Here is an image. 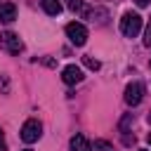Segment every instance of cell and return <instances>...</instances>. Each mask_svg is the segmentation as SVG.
<instances>
[{
    "label": "cell",
    "mask_w": 151,
    "mask_h": 151,
    "mask_svg": "<svg viewBox=\"0 0 151 151\" xmlns=\"http://www.w3.org/2000/svg\"><path fill=\"white\" fill-rule=\"evenodd\" d=\"M17 19V7H14V2H2L0 5V21L2 24H9V21H14Z\"/></svg>",
    "instance_id": "7"
},
{
    "label": "cell",
    "mask_w": 151,
    "mask_h": 151,
    "mask_svg": "<svg viewBox=\"0 0 151 151\" xmlns=\"http://www.w3.org/2000/svg\"><path fill=\"white\" fill-rule=\"evenodd\" d=\"M61 80H64L66 85H76V83H80V80H83V71H80V66L68 64V66L61 71Z\"/></svg>",
    "instance_id": "6"
},
{
    "label": "cell",
    "mask_w": 151,
    "mask_h": 151,
    "mask_svg": "<svg viewBox=\"0 0 151 151\" xmlns=\"http://www.w3.org/2000/svg\"><path fill=\"white\" fill-rule=\"evenodd\" d=\"M66 7L71 12H83V0H66Z\"/></svg>",
    "instance_id": "12"
},
{
    "label": "cell",
    "mask_w": 151,
    "mask_h": 151,
    "mask_svg": "<svg viewBox=\"0 0 151 151\" xmlns=\"http://www.w3.org/2000/svg\"><path fill=\"white\" fill-rule=\"evenodd\" d=\"M71 151H92V144L83 137V134H76L71 139Z\"/></svg>",
    "instance_id": "9"
},
{
    "label": "cell",
    "mask_w": 151,
    "mask_h": 151,
    "mask_svg": "<svg viewBox=\"0 0 151 151\" xmlns=\"http://www.w3.org/2000/svg\"><path fill=\"white\" fill-rule=\"evenodd\" d=\"M120 31L125 38H137L142 31V17L137 12H125L120 19Z\"/></svg>",
    "instance_id": "1"
},
{
    "label": "cell",
    "mask_w": 151,
    "mask_h": 151,
    "mask_svg": "<svg viewBox=\"0 0 151 151\" xmlns=\"http://www.w3.org/2000/svg\"><path fill=\"white\" fill-rule=\"evenodd\" d=\"M85 17H87L92 24H106V19H109V12H106L104 7H94V9L85 12Z\"/></svg>",
    "instance_id": "8"
},
{
    "label": "cell",
    "mask_w": 151,
    "mask_h": 151,
    "mask_svg": "<svg viewBox=\"0 0 151 151\" xmlns=\"http://www.w3.org/2000/svg\"><path fill=\"white\" fill-rule=\"evenodd\" d=\"M24 151H31V149H24Z\"/></svg>",
    "instance_id": "20"
},
{
    "label": "cell",
    "mask_w": 151,
    "mask_h": 151,
    "mask_svg": "<svg viewBox=\"0 0 151 151\" xmlns=\"http://www.w3.org/2000/svg\"><path fill=\"white\" fill-rule=\"evenodd\" d=\"M142 99H144V83H130L125 87V104L137 106L142 104Z\"/></svg>",
    "instance_id": "5"
},
{
    "label": "cell",
    "mask_w": 151,
    "mask_h": 151,
    "mask_svg": "<svg viewBox=\"0 0 151 151\" xmlns=\"http://www.w3.org/2000/svg\"><path fill=\"white\" fill-rule=\"evenodd\" d=\"M111 151H113V149H111Z\"/></svg>",
    "instance_id": "23"
},
{
    "label": "cell",
    "mask_w": 151,
    "mask_h": 151,
    "mask_svg": "<svg viewBox=\"0 0 151 151\" xmlns=\"http://www.w3.org/2000/svg\"><path fill=\"white\" fill-rule=\"evenodd\" d=\"M149 144H151V132H149Z\"/></svg>",
    "instance_id": "18"
},
{
    "label": "cell",
    "mask_w": 151,
    "mask_h": 151,
    "mask_svg": "<svg viewBox=\"0 0 151 151\" xmlns=\"http://www.w3.org/2000/svg\"><path fill=\"white\" fill-rule=\"evenodd\" d=\"M149 123H151V111H149Z\"/></svg>",
    "instance_id": "19"
},
{
    "label": "cell",
    "mask_w": 151,
    "mask_h": 151,
    "mask_svg": "<svg viewBox=\"0 0 151 151\" xmlns=\"http://www.w3.org/2000/svg\"><path fill=\"white\" fill-rule=\"evenodd\" d=\"M94 149H106V151H111V144H109V142H94Z\"/></svg>",
    "instance_id": "15"
},
{
    "label": "cell",
    "mask_w": 151,
    "mask_h": 151,
    "mask_svg": "<svg viewBox=\"0 0 151 151\" xmlns=\"http://www.w3.org/2000/svg\"><path fill=\"white\" fill-rule=\"evenodd\" d=\"M0 47H2V50H7L9 54H19V52L24 50V42L19 40V35H17V33L5 31V33H0Z\"/></svg>",
    "instance_id": "4"
},
{
    "label": "cell",
    "mask_w": 151,
    "mask_h": 151,
    "mask_svg": "<svg viewBox=\"0 0 151 151\" xmlns=\"http://www.w3.org/2000/svg\"><path fill=\"white\" fill-rule=\"evenodd\" d=\"M139 151H146V149H139Z\"/></svg>",
    "instance_id": "21"
},
{
    "label": "cell",
    "mask_w": 151,
    "mask_h": 151,
    "mask_svg": "<svg viewBox=\"0 0 151 151\" xmlns=\"http://www.w3.org/2000/svg\"><path fill=\"white\" fill-rule=\"evenodd\" d=\"M0 151H7V144H5V132L0 130Z\"/></svg>",
    "instance_id": "16"
},
{
    "label": "cell",
    "mask_w": 151,
    "mask_h": 151,
    "mask_svg": "<svg viewBox=\"0 0 151 151\" xmlns=\"http://www.w3.org/2000/svg\"><path fill=\"white\" fill-rule=\"evenodd\" d=\"M40 134H42V125H40V120L31 118V120H26V123H24V127H21V139H24L26 144L38 142V139H40Z\"/></svg>",
    "instance_id": "3"
},
{
    "label": "cell",
    "mask_w": 151,
    "mask_h": 151,
    "mask_svg": "<svg viewBox=\"0 0 151 151\" xmlns=\"http://www.w3.org/2000/svg\"><path fill=\"white\" fill-rule=\"evenodd\" d=\"M144 45L151 47V19H149V26H146V31H144Z\"/></svg>",
    "instance_id": "13"
},
{
    "label": "cell",
    "mask_w": 151,
    "mask_h": 151,
    "mask_svg": "<svg viewBox=\"0 0 151 151\" xmlns=\"http://www.w3.org/2000/svg\"><path fill=\"white\" fill-rule=\"evenodd\" d=\"M149 66H151V61H149Z\"/></svg>",
    "instance_id": "22"
},
{
    "label": "cell",
    "mask_w": 151,
    "mask_h": 151,
    "mask_svg": "<svg viewBox=\"0 0 151 151\" xmlns=\"http://www.w3.org/2000/svg\"><path fill=\"white\" fill-rule=\"evenodd\" d=\"M66 35H68V40H71L76 47H83V45L87 42V28H85L83 24H78V21L66 24Z\"/></svg>",
    "instance_id": "2"
},
{
    "label": "cell",
    "mask_w": 151,
    "mask_h": 151,
    "mask_svg": "<svg viewBox=\"0 0 151 151\" xmlns=\"http://www.w3.org/2000/svg\"><path fill=\"white\" fill-rule=\"evenodd\" d=\"M0 90H2V92H9V83H7L5 76H0Z\"/></svg>",
    "instance_id": "14"
},
{
    "label": "cell",
    "mask_w": 151,
    "mask_h": 151,
    "mask_svg": "<svg viewBox=\"0 0 151 151\" xmlns=\"http://www.w3.org/2000/svg\"><path fill=\"white\" fill-rule=\"evenodd\" d=\"M40 5H42V9H45L50 17H57V14L61 12V2H59V0H40Z\"/></svg>",
    "instance_id": "10"
},
{
    "label": "cell",
    "mask_w": 151,
    "mask_h": 151,
    "mask_svg": "<svg viewBox=\"0 0 151 151\" xmlns=\"http://www.w3.org/2000/svg\"><path fill=\"white\" fill-rule=\"evenodd\" d=\"M83 64H85L87 68H92V71H99V66H101V64H99V59H94V57H90V54H87V57H83Z\"/></svg>",
    "instance_id": "11"
},
{
    "label": "cell",
    "mask_w": 151,
    "mask_h": 151,
    "mask_svg": "<svg viewBox=\"0 0 151 151\" xmlns=\"http://www.w3.org/2000/svg\"><path fill=\"white\" fill-rule=\"evenodd\" d=\"M137 2V7H149L151 5V0H134Z\"/></svg>",
    "instance_id": "17"
}]
</instances>
